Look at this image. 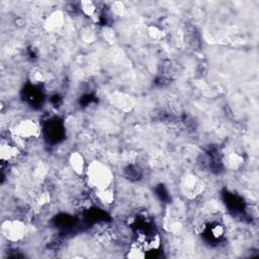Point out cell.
I'll return each instance as SVG.
<instances>
[{
    "mask_svg": "<svg viewBox=\"0 0 259 259\" xmlns=\"http://www.w3.org/2000/svg\"><path fill=\"white\" fill-rule=\"evenodd\" d=\"M88 180L92 188L96 191L109 189L113 177L111 171L101 162H94L90 165L88 170Z\"/></svg>",
    "mask_w": 259,
    "mask_h": 259,
    "instance_id": "obj_1",
    "label": "cell"
},
{
    "mask_svg": "<svg viewBox=\"0 0 259 259\" xmlns=\"http://www.w3.org/2000/svg\"><path fill=\"white\" fill-rule=\"evenodd\" d=\"M40 134L38 125L32 120L20 122L15 128V135L21 139H33Z\"/></svg>",
    "mask_w": 259,
    "mask_h": 259,
    "instance_id": "obj_2",
    "label": "cell"
},
{
    "mask_svg": "<svg viewBox=\"0 0 259 259\" xmlns=\"http://www.w3.org/2000/svg\"><path fill=\"white\" fill-rule=\"evenodd\" d=\"M3 233L11 241H18L24 237L25 226L20 221H8L3 225Z\"/></svg>",
    "mask_w": 259,
    "mask_h": 259,
    "instance_id": "obj_3",
    "label": "cell"
},
{
    "mask_svg": "<svg viewBox=\"0 0 259 259\" xmlns=\"http://www.w3.org/2000/svg\"><path fill=\"white\" fill-rule=\"evenodd\" d=\"M20 155L19 149L15 144L9 143V141H3L2 147H0V156H2L3 162H12L16 160Z\"/></svg>",
    "mask_w": 259,
    "mask_h": 259,
    "instance_id": "obj_4",
    "label": "cell"
},
{
    "mask_svg": "<svg viewBox=\"0 0 259 259\" xmlns=\"http://www.w3.org/2000/svg\"><path fill=\"white\" fill-rule=\"evenodd\" d=\"M70 161H71V165H72V168L74 169V171L77 172V174H81L84 169V163H83L82 156L79 155L78 153L73 154Z\"/></svg>",
    "mask_w": 259,
    "mask_h": 259,
    "instance_id": "obj_5",
    "label": "cell"
},
{
    "mask_svg": "<svg viewBox=\"0 0 259 259\" xmlns=\"http://www.w3.org/2000/svg\"><path fill=\"white\" fill-rule=\"evenodd\" d=\"M62 16H60L59 14H54L49 20H48V29L50 30H56L58 28H60L62 26Z\"/></svg>",
    "mask_w": 259,
    "mask_h": 259,
    "instance_id": "obj_6",
    "label": "cell"
},
{
    "mask_svg": "<svg viewBox=\"0 0 259 259\" xmlns=\"http://www.w3.org/2000/svg\"><path fill=\"white\" fill-rule=\"evenodd\" d=\"M81 7H82V11L84 12V14L88 15V16H93L96 12V7L91 2L90 3L89 2L88 3H82Z\"/></svg>",
    "mask_w": 259,
    "mask_h": 259,
    "instance_id": "obj_7",
    "label": "cell"
}]
</instances>
